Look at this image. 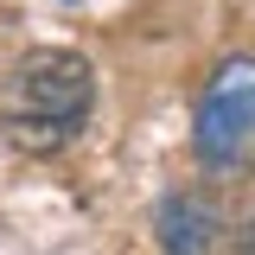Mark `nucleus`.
Masks as SVG:
<instances>
[{
  "mask_svg": "<svg viewBox=\"0 0 255 255\" xmlns=\"http://www.w3.org/2000/svg\"><path fill=\"white\" fill-rule=\"evenodd\" d=\"M96 109V77L77 51H26L0 96V128L26 153L70 147Z\"/></svg>",
  "mask_w": 255,
  "mask_h": 255,
  "instance_id": "obj_1",
  "label": "nucleus"
},
{
  "mask_svg": "<svg viewBox=\"0 0 255 255\" xmlns=\"http://www.w3.org/2000/svg\"><path fill=\"white\" fill-rule=\"evenodd\" d=\"M198 159L236 172L255 159V58L217 64V77L198 96Z\"/></svg>",
  "mask_w": 255,
  "mask_h": 255,
  "instance_id": "obj_2",
  "label": "nucleus"
},
{
  "mask_svg": "<svg viewBox=\"0 0 255 255\" xmlns=\"http://www.w3.org/2000/svg\"><path fill=\"white\" fill-rule=\"evenodd\" d=\"M159 230H166V255H204L217 243V217L198 204V198H172L159 211Z\"/></svg>",
  "mask_w": 255,
  "mask_h": 255,
  "instance_id": "obj_3",
  "label": "nucleus"
}]
</instances>
